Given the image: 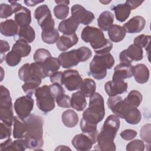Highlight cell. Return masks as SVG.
Returning a JSON list of instances; mask_svg holds the SVG:
<instances>
[{
    "instance_id": "obj_25",
    "label": "cell",
    "mask_w": 151,
    "mask_h": 151,
    "mask_svg": "<svg viewBox=\"0 0 151 151\" xmlns=\"http://www.w3.org/2000/svg\"><path fill=\"white\" fill-rule=\"evenodd\" d=\"M133 67V76L136 81L139 84H144L147 82L150 73L146 65L143 64H138Z\"/></svg>"
},
{
    "instance_id": "obj_53",
    "label": "cell",
    "mask_w": 151,
    "mask_h": 151,
    "mask_svg": "<svg viewBox=\"0 0 151 151\" xmlns=\"http://www.w3.org/2000/svg\"><path fill=\"white\" fill-rule=\"evenodd\" d=\"M137 132L133 129H126L120 133L121 137L126 140H132L137 136Z\"/></svg>"
},
{
    "instance_id": "obj_43",
    "label": "cell",
    "mask_w": 151,
    "mask_h": 151,
    "mask_svg": "<svg viewBox=\"0 0 151 151\" xmlns=\"http://www.w3.org/2000/svg\"><path fill=\"white\" fill-rule=\"evenodd\" d=\"M150 41V36L145 34L140 35L136 37L134 40V44L140 47L145 48V49L149 52V44Z\"/></svg>"
},
{
    "instance_id": "obj_60",
    "label": "cell",
    "mask_w": 151,
    "mask_h": 151,
    "mask_svg": "<svg viewBox=\"0 0 151 151\" xmlns=\"http://www.w3.org/2000/svg\"><path fill=\"white\" fill-rule=\"evenodd\" d=\"M101 2L103 3V4H105V3H109V2H110V1H106V2H105V1L102 2V1H101Z\"/></svg>"
},
{
    "instance_id": "obj_46",
    "label": "cell",
    "mask_w": 151,
    "mask_h": 151,
    "mask_svg": "<svg viewBox=\"0 0 151 151\" xmlns=\"http://www.w3.org/2000/svg\"><path fill=\"white\" fill-rule=\"evenodd\" d=\"M151 124L150 123L143 125L140 129V136L142 140L148 144L151 142Z\"/></svg>"
},
{
    "instance_id": "obj_6",
    "label": "cell",
    "mask_w": 151,
    "mask_h": 151,
    "mask_svg": "<svg viewBox=\"0 0 151 151\" xmlns=\"http://www.w3.org/2000/svg\"><path fill=\"white\" fill-rule=\"evenodd\" d=\"M35 96L37 106L41 111L47 113L55 108V99L51 94L50 86L44 85L40 87L36 90Z\"/></svg>"
},
{
    "instance_id": "obj_44",
    "label": "cell",
    "mask_w": 151,
    "mask_h": 151,
    "mask_svg": "<svg viewBox=\"0 0 151 151\" xmlns=\"http://www.w3.org/2000/svg\"><path fill=\"white\" fill-rule=\"evenodd\" d=\"M21 58L18 54L11 50L5 55V61L9 67H15L21 62Z\"/></svg>"
},
{
    "instance_id": "obj_3",
    "label": "cell",
    "mask_w": 151,
    "mask_h": 151,
    "mask_svg": "<svg viewBox=\"0 0 151 151\" xmlns=\"http://www.w3.org/2000/svg\"><path fill=\"white\" fill-rule=\"evenodd\" d=\"M105 116L104 99L102 96L95 92L90 97L88 107L83 113V119L86 122L97 124Z\"/></svg>"
},
{
    "instance_id": "obj_27",
    "label": "cell",
    "mask_w": 151,
    "mask_h": 151,
    "mask_svg": "<svg viewBox=\"0 0 151 151\" xmlns=\"http://www.w3.org/2000/svg\"><path fill=\"white\" fill-rule=\"evenodd\" d=\"M114 15L109 11H103L100 14L97 19V24L102 31H108L113 25Z\"/></svg>"
},
{
    "instance_id": "obj_12",
    "label": "cell",
    "mask_w": 151,
    "mask_h": 151,
    "mask_svg": "<svg viewBox=\"0 0 151 151\" xmlns=\"http://www.w3.org/2000/svg\"><path fill=\"white\" fill-rule=\"evenodd\" d=\"M143 57V49L140 47L133 44L123 50L119 55V59L122 63L131 64L133 61H140Z\"/></svg>"
},
{
    "instance_id": "obj_22",
    "label": "cell",
    "mask_w": 151,
    "mask_h": 151,
    "mask_svg": "<svg viewBox=\"0 0 151 151\" xmlns=\"http://www.w3.org/2000/svg\"><path fill=\"white\" fill-rule=\"evenodd\" d=\"M79 22L72 16L68 19L61 21L58 25V31L65 35H71L75 34L77 31Z\"/></svg>"
},
{
    "instance_id": "obj_10",
    "label": "cell",
    "mask_w": 151,
    "mask_h": 151,
    "mask_svg": "<svg viewBox=\"0 0 151 151\" xmlns=\"http://www.w3.org/2000/svg\"><path fill=\"white\" fill-rule=\"evenodd\" d=\"M83 82V78L77 70H67L63 73V84L68 91L79 90Z\"/></svg>"
},
{
    "instance_id": "obj_34",
    "label": "cell",
    "mask_w": 151,
    "mask_h": 151,
    "mask_svg": "<svg viewBox=\"0 0 151 151\" xmlns=\"http://www.w3.org/2000/svg\"><path fill=\"white\" fill-rule=\"evenodd\" d=\"M12 50L18 54L20 57H25L30 54L31 47L25 40L18 39L13 45Z\"/></svg>"
},
{
    "instance_id": "obj_14",
    "label": "cell",
    "mask_w": 151,
    "mask_h": 151,
    "mask_svg": "<svg viewBox=\"0 0 151 151\" xmlns=\"http://www.w3.org/2000/svg\"><path fill=\"white\" fill-rule=\"evenodd\" d=\"M112 81H121L133 76L134 67L131 64L120 63L114 68Z\"/></svg>"
},
{
    "instance_id": "obj_18",
    "label": "cell",
    "mask_w": 151,
    "mask_h": 151,
    "mask_svg": "<svg viewBox=\"0 0 151 151\" xmlns=\"http://www.w3.org/2000/svg\"><path fill=\"white\" fill-rule=\"evenodd\" d=\"M74 147L78 151H87L91 150L93 142L91 139L84 133L76 135L71 140Z\"/></svg>"
},
{
    "instance_id": "obj_52",
    "label": "cell",
    "mask_w": 151,
    "mask_h": 151,
    "mask_svg": "<svg viewBox=\"0 0 151 151\" xmlns=\"http://www.w3.org/2000/svg\"><path fill=\"white\" fill-rule=\"evenodd\" d=\"M1 134L0 138L1 140L10 137L12 132L11 126H8V124L4 123V122L1 123Z\"/></svg>"
},
{
    "instance_id": "obj_20",
    "label": "cell",
    "mask_w": 151,
    "mask_h": 151,
    "mask_svg": "<svg viewBox=\"0 0 151 151\" xmlns=\"http://www.w3.org/2000/svg\"><path fill=\"white\" fill-rule=\"evenodd\" d=\"M78 41V38L76 33L71 35L63 34L59 37L56 42V45L60 51H65L76 45Z\"/></svg>"
},
{
    "instance_id": "obj_59",
    "label": "cell",
    "mask_w": 151,
    "mask_h": 151,
    "mask_svg": "<svg viewBox=\"0 0 151 151\" xmlns=\"http://www.w3.org/2000/svg\"><path fill=\"white\" fill-rule=\"evenodd\" d=\"M55 2L57 5H58V4H64V5H68L69 4H70L69 1H55Z\"/></svg>"
},
{
    "instance_id": "obj_38",
    "label": "cell",
    "mask_w": 151,
    "mask_h": 151,
    "mask_svg": "<svg viewBox=\"0 0 151 151\" xmlns=\"http://www.w3.org/2000/svg\"><path fill=\"white\" fill-rule=\"evenodd\" d=\"M41 83V79H31L26 82L22 86V88L27 95L32 96L35 94L36 90L40 87Z\"/></svg>"
},
{
    "instance_id": "obj_39",
    "label": "cell",
    "mask_w": 151,
    "mask_h": 151,
    "mask_svg": "<svg viewBox=\"0 0 151 151\" xmlns=\"http://www.w3.org/2000/svg\"><path fill=\"white\" fill-rule=\"evenodd\" d=\"M142 99L143 97L140 92L137 90H132L129 92L124 100L132 106L137 108L140 106Z\"/></svg>"
},
{
    "instance_id": "obj_29",
    "label": "cell",
    "mask_w": 151,
    "mask_h": 151,
    "mask_svg": "<svg viewBox=\"0 0 151 151\" xmlns=\"http://www.w3.org/2000/svg\"><path fill=\"white\" fill-rule=\"evenodd\" d=\"M97 144L95 146L94 149L101 151H114L116 150V145L114 140L104 137L98 133L97 137Z\"/></svg>"
},
{
    "instance_id": "obj_5",
    "label": "cell",
    "mask_w": 151,
    "mask_h": 151,
    "mask_svg": "<svg viewBox=\"0 0 151 151\" xmlns=\"http://www.w3.org/2000/svg\"><path fill=\"white\" fill-rule=\"evenodd\" d=\"M0 90V120L8 126H12L14 114L10 92L2 85H1Z\"/></svg>"
},
{
    "instance_id": "obj_54",
    "label": "cell",
    "mask_w": 151,
    "mask_h": 151,
    "mask_svg": "<svg viewBox=\"0 0 151 151\" xmlns=\"http://www.w3.org/2000/svg\"><path fill=\"white\" fill-rule=\"evenodd\" d=\"M50 80L52 84L57 83L63 85V73L61 71L55 72L50 77Z\"/></svg>"
},
{
    "instance_id": "obj_19",
    "label": "cell",
    "mask_w": 151,
    "mask_h": 151,
    "mask_svg": "<svg viewBox=\"0 0 151 151\" xmlns=\"http://www.w3.org/2000/svg\"><path fill=\"white\" fill-rule=\"evenodd\" d=\"M14 21L19 27L29 25L31 22V11L26 7L21 5L15 12Z\"/></svg>"
},
{
    "instance_id": "obj_48",
    "label": "cell",
    "mask_w": 151,
    "mask_h": 151,
    "mask_svg": "<svg viewBox=\"0 0 151 151\" xmlns=\"http://www.w3.org/2000/svg\"><path fill=\"white\" fill-rule=\"evenodd\" d=\"M14 11L11 5L4 3L0 5V17L1 18H7L11 17Z\"/></svg>"
},
{
    "instance_id": "obj_15",
    "label": "cell",
    "mask_w": 151,
    "mask_h": 151,
    "mask_svg": "<svg viewBox=\"0 0 151 151\" xmlns=\"http://www.w3.org/2000/svg\"><path fill=\"white\" fill-rule=\"evenodd\" d=\"M58 60L60 65L64 68L73 67L80 63L77 54V50H72L69 51L61 52L59 55Z\"/></svg>"
},
{
    "instance_id": "obj_51",
    "label": "cell",
    "mask_w": 151,
    "mask_h": 151,
    "mask_svg": "<svg viewBox=\"0 0 151 151\" xmlns=\"http://www.w3.org/2000/svg\"><path fill=\"white\" fill-rule=\"evenodd\" d=\"M29 63H26L22 65L18 70V77L21 80L26 82L29 80Z\"/></svg>"
},
{
    "instance_id": "obj_32",
    "label": "cell",
    "mask_w": 151,
    "mask_h": 151,
    "mask_svg": "<svg viewBox=\"0 0 151 151\" xmlns=\"http://www.w3.org/2000/svg\"><path fill=\"white\" fill-rule=\"evenodd\" d=\"M87 106L86 97L80 91H76L72 94L71 98V107L77 111L84 110Z\"/></svg>"
},
{
    "instance_id": "obj_45",
    "label": "cell",
    "mask_w": 151,
    "mask_h": 151,
    "mask_svg": "<svg viewBox=\"0 0 151 151\" xmlns=\"http://www.w3.org/2000/svg\"><path fill=\"white\" fill-rule=\"evenodd\" d=\"M77 50V54L80 62H85L88 60L92 55V52L87 47H81Z\"/></svg>"
},
{
    "instance_id": "obj_7",
    "label": "cell",
    "mask_w": 151,
    "mask_h": 151,
    "mask_svg": "<svg viewBox=\"0 0 151 151\" xmlns=\"http://www.w3.org/2000/svg\"><path fill=\"white\" fill-rule=\"evenodd\" d=\"M34 17L42 30H49L55 28V22L51 12L47 5H41L34 12Z\"/></svg>"
},
{
    "instance_id": "obj_56",
    "label": "cell",
    "mask_w": 151,
    "mask_h": 151,
    "mask_svg": "<svg viewBox=\"0 0 151 151\" xmlns=\"http://www.w3.org/2000/svg\"><path fill=\"white\" fill-rule=\"evenodd\" d=\"M130 6L132 10L135 9L137 7H139L140 5L142 4V3L144 1H126Z\"/></svg>"
},
{
    "instance_id": "obj_16",
    "label": "cell",
    "mask_w": 151,
    "mask_h": 151,
    "mask_svg": "<svg viewBox=\"0 0 151 151\" xmlns=\"http://www.w3.org/2000/svg\"><path fill=\"white\" fill-rule=\"evenodd\" d=\"M127 83L124 80L109 81L106 83L104 89L108 96L110 97L117 96L126 92L127 90Z\"/></svg>"
},
{
    "instance_id": "obj_35",
    "label": "cell",
    "mask_w": 151,
    "mask_h": 151,
    "mask_svg": "<svg viewBox=\"0 0 151 151\" xmlns=\"http://www.w3.org/2000/svg\"><path fill=\"white\" fill-rule=\"evenodd\" d=\"M80 89L81 93L86 97H90L96 91V82L91 78H86L83 80Z\"/></svg>"
},
{
    "instance_id": "obj_41",
    "label": "cell",
    "mask_w": 151,
    "mask_h": 151,
    "mask_svg": "<svg viewBox=\"0 0 151 151\" xmlns=\"http://www.w3.org/2000/svg\"><path fill=\"white\" fill-rule=\"evenodd\" d=\"M51 57H52L51 54L48 50L38 48L35 51L34 54V60L37 63L42 64Z\"/></svg>"
},
{
    "instance_id": "obj_24",
    "label": "cell",
    "mask_w": 151,
    "mask_h": 151,
    "mask_svg": "<svg viewBox=\"0 0 151 151\" xmlns=\"http://www.w3.org/2000/svg\"><path fill=\"white\" fill-rule=\"evenodd\" d=\"M27 148V146L24 139H17L12 141L9 137L4 142L1 143V150H12V151H24Z\"/></svg>"
},
{
    "instance_id": "obj_23",
    "label": "cell",
    "mask_w": 151,
    "mask_h": 151,
    "mask_svg": "<svg viewBox=\"0 0 151 151\" xmlns=\"http://www.w3.org/2000/svg\"><path fill=\"white\" fill-rule=\"evenodd\" d=\"M111 9L114 11L116 19L120 22H124L129 17L132 11L130 6L126 2L124 4L112 5Z\"/></svg>"
},
{
    "instance_id": "obj_50",
    "label": "cell",
    "mask_w": 151,
    "mask_h": 151,
    "mask_svg": "<svg viewBox=\"0 0 151 151\" xmlns=\"http://www.w3.org/2000/svg\"><path fill=\"white\" fill-rule=\"evenodd\" d=\"M50 88L51 94L55 99H56L60 96L65 94L64 88L63 87L62 85H60L59 84H52L51 85H50Z\"/></svg>"
},
{
    "instance_id": "obj_31",
    "label": "cell",
    "mask_w": 151,
    "mask_h": 151,
    "mask_svg": "<svg viewBox=\"0 0 151 151\" xmlns=\"http://www.w3.org/2000/svg\"><path fill=\"white\" fill-rule=\"evenodd\" d=\"M41 64L45 77H50L53 73L57 72L60 67V64L58 58L52 57L49 58Z\"/></svg>"
},
{
    "instance_id": "obj_37",
    "label": "cell",
    "mask_w": 151,
    "mask_h": 151,
    "mask_svg": "<svg viewBox=\"0 0 151 151\" xmlns=\"http://www.w3.org/2000/svg\"><path fill=\"white\" fill-rule=\"evenodd\" d=\"M41 36L42 41L48 44H53L57 42L60 37L58 30L55 28L49 30H42Z\"/></svg>"
},
{
    "instance_id": "obj_28",
    "label": "cell",
    "mask_w": 151,
    "mask_h": 151,
    "mask_svg": "<svg viewBox=\"0 0 151 151\" xmlns=\"http://www.w3.org/2000/svg\"><path fill=\"white\" fill-rule=\"evenodd\" d=\"M80 126L82 132L88 136L91 139L93 144H95L97 142V137L98 135L97 124L88 123L81 119Z\"/></svg>"
},
{
    "instance_id": "obj_57",
    "label": "cell",
    "mask_w": 151,
    "mask_h": 151,
    "mask_svg": "<svg viewBox=\"0 0 151 151\" xmlns=\"http://www.w3.org/2000/svg\"><path fill=\"white\" fill-rule=\"evenodd\" d=\"M44 1H35V0H28V1H24V3L26 5L28 6H34L36 5L43 2Z\"/></svg>"
},
{
    "instance_id": "obj_30",
    "label": "cell",
    "mask_w": 151,
    "mask_h": 151,
    "mask_svg": "<svg viewBox=\"0 0 151 151\" xmlns=\"http://www.w3.org/2000/svg\"><path fill=\"white\" fill-rule=\"evenodd\" d=\"M126 32L123 27L116 24L113 25L108 30V35L110 41L119 42L122 41L126 36Z\"/></svg>"
},
{
    "instance_id": "obj_8",
    "label": "cell",
    "mask_w": 151,
    "mask_h": 151,
    "mask_svg": "<svg viewBox=\"0 0 151 151\" xmlns=\"http://www.w3.org/2000/svg\"><path fill=\"white\" fill-rule=\"evenodd\" d=\"M107 104L115 115L122 119H124L127 113L131 109L134 108V107L126 103L122 99L121 96L118 95L110 97L107 101Z\"/></svg>"
},
{
    "instance_id": "obj_21",
    "label": "cell",
    "mask_w": 151,
    "mask_h": 151,
    "mask_svg": "<svg viewBox=\"0 0 151 151\" xmlns=\"http://www.w3.org/2000/svg\"><path fill=\"white\" fill-rule=\"evenodd\" d=\"M13 126L14 138L17 139H24L27 131V124L25 119H22L18 116H14Z\"/></svg>"
},
{
    "instance_id": "obj_11",
    "label": "cell",
    "mask_w": 151,
    "mask_h": 151,
    "mask_svg": "<svg viewBox=\"0 0 151 151\" xmlns=\"http://www.w3.org/2000/svg\"><path fill=\"white\" fill-rule=\"evenodd\" d=\"M119 127V117L115 114H111L106 118L99 133L105 137L114 140Z\"/></svg>"
},
{
    "instance_id": "obj_40",
    "label": "cell",
    "mask_w": 151,
    "mask_h": 151,
    "mask_svg": "<svg viewBox=\"0 0 151 151\" xmlns=\"http://www.w3.org/2000/svg\"><path fill=\"white\" fill-rule=\"evenodd\" d=\"M124 119L130 124H137L142 119V114L137 108H133L125 116Z\"/></svg>"
},
{
    "instance_id": "obj_26",
    "label": "cell",
    "mask_w": 151,
    "mask_h": 151,
    "mask_svg": "<svg viewBox=\"0 0 151 151\" xmlns=\"http://www.w3.org/2000/svg\"><path fill=\"white\" fill-rule=\"evenodd\" d=\"M18 25L13 19H6L1 22L0 31L2 35L6 37H12L18 34Z\"/></svg>"
},
{
    "instance_id": "obj_58",
    "label": "cell",
    "mask_w": 151,
    "mask_h": 151,
    "mask_svg": "<svg viewBox=\"0 0 151 151\" xmlns=\"http://www.w3.org/2000/svg\"><path fill=\"white\" fill-rule=\"evenodd\" d=\"M70 150L71 149L69 148L67 146H64V145H60L58 146L55 149V150Z\"/></svg>"
},
{
    "instance_id": "obj_42",
    "label": "cell",
    "mask_w": 151,
    "mask_h": 151,
    "mask_svg": "<svg viewBox=\"0 0 151 151\" xmlns=\"http://www.w3.org/2000/svg\"><path fill=\"white\" fill-rule=\"evenodd\" d=\"M69 12L70 8L67 5L58 4L54 8V14L58 19H64L66 18L69 14Z\"/></svg>"
},
{
    "instance_id": "obj_2",
    "label": "cell",
    "mask_w": 151,
    "mask_h": 151,
    "mask_svg": "<svg viewBox=\"0 0 151 151\" xmlns=\"http://www.w3.org/2000/svg\"><path fill=\"white\" fill-rule=\"evenodd\" d=\"M81 38L84 42L90 43L96 54L109 52L112 49V43L105 38L103 31L100 28L87 26L83 29Z\"/></svg>"
},
{
    "instance_id": "obj_47",
    "label": "cell",
    "mask_w": 151,
    "mask_h": 151,
    "mask_svg": "<svg viewBox=\"0 0 151 151\" xmlns=\"http://www.w3.org/2000/svg\"><path fill=\"white\" fill-rule=\"evenodd\" d=\"M145 144L143 141L136 139L129 142L126 145V150H135V151H143L145 150Z\"/></svg>"
},
{
    "instance_id": "obj_4",
    "label": "cell",
    "mask_w": 151,
    "mask_h": 151,
    "mask_svg": "<svg viewBox=\"0 0 151 151\" xmlns=\"http://www.w3.org/2000/svg\"><path fill=\"white\" fill-rule=\"evenodd\" d=\"M114 64V59L110 52L96 54L89 65V74L96 80H102L107 75V70Z\"/></svg>"
},
{
    "instance_id": "obj_17",
    "label": "cell",
    "mask_w": 151,
    "mask_h": 151,
    "mask_svg": "<svg viewBox=\"0 0 151 151\" xmlns=\"http://www.w3.org/2000/svg\"><path fill=\"white\" fill-rule=\"evenodd\" d=\"M146 21L145 18L140 15L134 16L125 23L123 27L126 32L129 34L139 33L141 32L145 27Z\"/></svg>"
},
{
    "instance_id": "obj_13",
    "label": "cell",
    "mask_w": 151,
    "mask_h": 151,
    "mask_svg": "<svg viewBox=\"0 0 151 151\" xmlns=\"http://www.w3.org/2000/svg\"><path fill=\"white\" fill-rule=\"evenodd\" d=\"M71 15L79 24L83 25L90 24L95 18L94 14L87 10L84 6L80 4H76L71 8Z\"/></svg>"
},
{
    "instance_id": "obj_36",
    "label": "cell",
    "mask_w": 151,
    "mask_h": 151,
    "mask_svg": "<svg viewBox=\"0 0 151 151\" xmlns=\"http://www.w3.org/2000/svg\"><path fill=\"white\" fill-rule=\"evenodd\" d=\"M17 34L19 39L24 40L28 43L32 42L35 38V31L30 25L19 27Z\"/></svg>"
},
{
    "instance_id": "obj_1",
    "label": "cell",
    "mask_w": 151,
    "mask_h": 151,
    "mask_svg": "<svg viewBox=\"0 0 151 151\" xmlns=\"http://www.w3.org/2000/svg\"><path fill=\"white\" fill-rule=\"evenodd\" d=\"M25 120L27 124V131L24 140L27 148L39 150L44 145L43 119L40 116L32 114Z\"/></svg>"
},
{
    "instance_id": "obj_33",
    "label": "cell",
    "mask_w": 151,
    "mask_h": 151,
    "mask_svg": "<svg viewBox=\"0 0 151 151\" xmlns=\"http://www.w3.org/2000/svg\"><path fill=\"white\" fill-rule=\"evenodd\" d=\"M63 124L67 127L73 128L75 127L78 122V116L77 113L71 109L64 111L61 116Z\"/></svg>"
},
{
    "instance_id": "obj_55",
    "label": "cell",
    "mask_w": 151,
    "mask_h": 151,
    "mask_svg": "<svg viewBox=\"0 0 151 151\" xmlns=\"http://www.w3.org/2000/svg\"><path fill=\"white\" fill-rule=\"evenodd\" d=\"M0 44H1V63H2L3 62L4 59H5V54L6 52L8 51L9 50V45L8 44V42L6 41L2 40H1L0 41Z\"/></svg>"
},
{
    "instance_id": "obj_49",
    "label": "cell",
    "mask_w": 151,
    "mask_h": 151,
    "mask_svg": "<svg viewBox=\"0 0 151 151\" xmlns=\"http://www.w3.org/2000/svg\"><path fill=\"white\" fill-rule=\"evenodd\" d=\"M55 100L59 107L63 108L71 107V98L68 95L64 94L57 98Z\"/></svg>"
},
{
    "instance_id": "obj_9",
    "label": "cell",
    "mask_w": 151,
    "mask_h": 151,
    "mask_svg": "<svg viewBox=\"0 0 151 151\" xmlns=\"http://www.w3.org/2000/svg\"><path fill=\"white\" fill-rule=\"evenodd\" d=\"M34 104V101L31 96L26 95L18 98L14 103V110L17 116L22 119H27L31 115Z\"/></svg>"
}]
</instances>
